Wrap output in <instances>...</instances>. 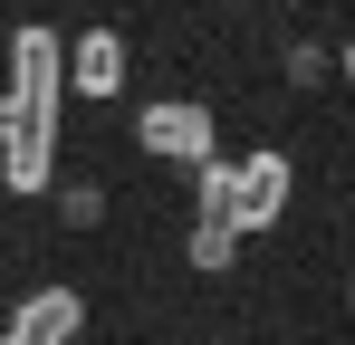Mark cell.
<instances>
[{
	"label": "cell",
	"instance_id": "obj_1",
	"mask_svg": "<svg viewBox=\"0 0 355 345\" xmlns=\"http://www.w3.org/2000/svg\"><path fill=\"white\" fill-rule=\"evenodd\" d=\"M58 106H67V39L49 19L10 29V144H0V192L39 202L58 182Z\"/></svg>",
	"mask_w": 355,
	"mask_h": 345
},
{
	"label": "cell",
	"instance_id": "obj_2",
	"mask_svg": "<svg viewBox=\"0 0 355 345\" xmlns=\"http://www.w3.org/2000/svg\"><path fill=\"white\" fill-rule=\"evenodd\" d=\"M135 144H144V154H154V163H221V154H211V106H202V96H154V106L135 115Z\"/></svg>",
	"mask_w": 355,
	"mask_h": 345
},
{
	"label": "cell",
	"instance_id": "obj_3",
	"mask_svg": "<svg viewBox=\"0 0 355 345\" xmlns=\"http://www.w3.org/2000/svg\"><path fill=\"white\" fill-rule=\"evenodd\" d=\"M288 192H297V163L279 144H259V154H240V192H231V230L240 240H259V230L288 221Z\"/></svg>",
	"mask_w": 355,
	"mask_h": 345
},
{
	"label": "cell",
	"instance_id": "obj_4",
	"mask_svg": "<svg viewBox=\"0 0 355 345\" xmlns=\"http://www.w3.org/2000/svg\"><path fill=\"white\" fill-rule=\"evenodd\" d=\"M77 326H87V297L49 278V288H29V297H19V317H10L0 336H19V345H77Z\"/></svg>",
	"mask_w": 355,
	"mask_h": 345
},
{
	"label": "cell",
	"instance_id": "obj_5",
	"mask_svg": "<svg viewBox=\"0 0 355 345\" xmlns=\"http://www.w3.org/2000/svg\"><path fill=\"white\" fill-rule=\"evenodd\" d=\"M125 39L116 29H87V39H67V96H96V106H116V87H125Z\"/></svg>",
	"mask_w": 355,
	"mask_h": 345
},
{
	"label": "cell",
	"instance_id": "obj_6",
	"mask_svg": "<svg viewBox=\"0 0 355 345\" xmlns=\"http://www.w3.org/2000/svg\"><path fill=\"white\" fill-rule=\"evenodd\" d=\"M182 259H192L202 278H231V269H240V230L231 221H192V230H182Z\"/></svg>",
	"mask_w": 355,
	"mask_h": 345
},
{
	"label": "cell",
	"instance_id": "obj_7",
	"mask_svg": "<svg viewBox=\"0 0 355 345\" xmlns=\"http://www.w3.org/2000/svg\"><path fill=\"white\" fill-rule=\"evenodd\" d=\"M231 192H240V163H202L192 172V221H231Z\"/></svg>",
	"mask_w": 355,
	"mask_h": 345
},
{
	"label": "cell",
	"instance_id": "obj_8",
	"mask_svg": "<svg viewBox=\"0 0 355 345\" xmlns=\"http://www.w3.org/2000/svg\"><path fill=\"white\" fill-rule=\"evenodd\" d=\"M58 211H67V230H96V221H106V192H96V182H67Z\"/></svg>",
	"mask_w": 355,
	"mask_h": 345
},
{
	"label": "cell",
	"instance_id": "obj_9",
	"mask_svg": "<svg viewBox=\"0 0 355 345\" xmlns=\"http://www.w3.org/2000/svg\"><path fill=\"white\" fill-rule=\"evenodd\" d=\"M317 77H327V48H307V39H297V48H288V87H317Z\"/></svg>",
	"mask_w": 355,
	"mask_h": 345
},
{
	"label": "cell",
	"instance_id": "obj_10",
	"mask_svg": "<svg viewBox=\"0 0 355 345\" xmlns=\"http://www.w3.org/2000/svg\"><path fill=\"white\" fill-rule=\"evenodd\" d=\"M0 144H10V96H0Z\"/></svg>",
	"mask_w": 355,
	"mask_h": 345
},
{
	"label": "cell",
	"instance_id": "obj_11",
	"mask_svg": "<svg viewBox=\"0 0 355 345\" xmlns=\"http://www.w3.org/2000/svg\"><path fill=\"white\" fill-rule=\"evenodd\" d=\"M336 67H346V77H355V39H346V57H336Z\"/></svg>",
	"mask_w": 355,
	"mask_h": 345
},
{
	"label": "cell",
	"instance_id": "obj_12",
	"mask_svg": "<svg viewBox=\"0 0 355 345\" xmlns=\"http://www.w3.org/2000/svg\"><path fill=\"white\" fill-rule=\"evenodd\" d=\"M346 317H355V288H346Z\"/></svg>",
	"mask_w": 355,
	"mask_h": 345
},
{
	"label": "cell",
	"instance_id": "obj_13",
	"mask_svg": "<svg viewBox=\"0 0 355 345\" xmlns=\"http://www.w3.org/2000/svg\"><path fill=\"white\" fill-rule=\"evenodd\" d=\"M0 345H19V336H0Z\"/></svg>",
	"mask_w": 355,
	"mask_h": 345
}]
</instances>
